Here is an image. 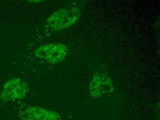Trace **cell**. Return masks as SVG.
<instances>
[{
	"mask_svg": "<svg viewBox=\"0 0 160 120\" xmlns=\"http://www.w3.org/2000/svg\"><path fill=\"white\" fill-rule=\"evenodd\" d=\"M29 91L30 87L25 81L19 78H12L3 86L0 98L5 102L22 100Z\"/></svg>",
	"mask_w": 160,
	"mask_h": 120,
	"instance_id": "1",
	"label": "cell"
},
{
	"mask_svg": "<svg viewBox=\"0 0 160 120\" xmlns=\"http://www.w3.org/2000/svg\"><path fill=\"white\" fill-rule=\"evenodd\" d=\"M80 10L74 8L71 9H60L50 15L47 20L49 27L54 31L69 28L78 19Z\"/></svg>",
	"mask_w": 160,
	"mask_h": 120,
	"instance_id": "2",
	"label": "cell"
},
{
	"mask_svg": "<svg viewBox=\"0 0 160 120\" xmlns=\"http://www.w3.org/2000/svg\"><path fill=\"white\" fill-rule=\"evenodd\" d=\"M67 52V47L63 44H46L37 49L34 51V55L50 64H56L64 60Z\"/></svg>",
	"mask_w": 160,
	"mask_h": 120,
	"instance_id": "3",
	"label": "cell"
},
{
	"mask_svg": "<svg viewBox=\"0 0 160 120\" xmlns=\"http://www.w3.org/2000/svg\"><path fill=\"white\" fill-rule=\"evenodd\" d=\"M21 120H61L59 113L36 105L28 106L19 113Z\"/></svg>",
	"mask_w": 160,
	"mask_h": 120,
	"instance_id": "4",
	"label": "cell"
},
{
	"mask_svg": "<svg viewBox=\"0 0 160 120\" xmlns=\"http://www.w3.org/2000/svg\"><path fill=\"white\" fill-rule=\"evenodd\" d=\"M112 80L103 74H98L93 76L89 85L90 95L92 97H100L103 95L113 91Z\"/></svg>",
	"mask_w": 160,
	"mask_h": 120,
	"instance_id": "5",
	"label": "cell"
}]
</instances>
